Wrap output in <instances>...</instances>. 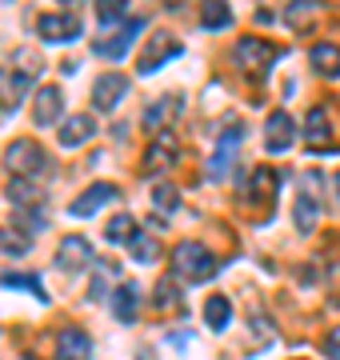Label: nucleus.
<instances>
[{
  "mask_svg": "<svg viewBox=\"0 0 340 360\" xmlns=\"http://www.w3.org/2000/svg\"><path fill=\"white\" fill-rule=\"evenodd\" d=\"M172 272L181 281H209L216 272V257L204 245H197V240H181L172 248Z\"/></svg>",
  "mask_w": 340,
  "mask_h": 360,
  "instance_id": "f257e3e1",
  "label": "nucleus"
},
{
  "mask_svg": "<svg viewBox=\"0 0 340 360\" xmlns=\"http://www.w3.org/2000/svg\"><path fill=\"white\" fill-rule=\"evenodd\" d=\"M184 52L181 37L176 32H169V28H152V37H148V44H144L140 60H136V72L140 77H148V72H157V68H164L169 60H176Z\"/></svg>",
  "mask_w": 340,
  "mask_h": 360,
  "instance_id": "f03ea898",
  "label": "nucleus"
},
{
  "mask_svg": "<svg viewBox=\"0 0 340 360\" xmlns=\"http://www.w3.org/2000/svg\"><path fill=\"white\" fill-rule=\"evenodd\" d=\"M140 28H144V20H120V25L105 28L100 37L92 40V52H96L100 60H120V56L132 49V40L140 37Z\"/></svg>",
  "mask_w": 340,
  "mask_h": 360,
  "instance_id": "7ed1b4c3",
  "label": "nucleus"
},
{
  "mask_svg": "<svg viewBox=\"0 0 340 360\" xmlns=\"http://www.w3.org/2000/svg\"><path fill=\"white\" fill-rule=\"evenodd\" d=\"M4 165H8V172L16 180H28V176H37V172H44L48 156H44V148L37 141H13L8 153H4Z\"/></svg>",
  "mask_w": 340,
  "mask_h": 360,
  "instance_id": "20e7f679",
  "label": "nucleus"
},
{
  "mask_svg": "<svg viewBox=\"0 0 340 360\" xmlns=\"http://www.w3.org/2000/svg\"><path fill=\"white\" fill-rule=\"evenodd\" d=\"M236 56H240V65L249 68L252 77L261 80V77H268V68L276 65V44L273 40H261V37H240L236 40Z\"/></svg>",
  "mask_w": 340,
  "mask_h": 360,
  "instance_id": "39448f33",
  "label": "nucleus"
},
{
  "mask_svg": "<svg viewBox=\"0 0 340 360\" xmlns=\"http://www.w3.org/2000/svg\"><path fill=\"white\" fill-rule=\"evenodd\" d=\"M316 184L320 176L316 172H304L301 176V193H296V205H292V220L301 232H313L316 220H320V196H316Z\"/></svg>",
  "mask_w": 340,
  "mask_h": 360,
  "instance_id": "423d86ee",
  "label": "nucleus"
},
{
  "mask_svg": "<svg viewBox=\"0 0 340 360\" xmlns=\"http://www.w3.org/2000/svg\"><path fill=\"white\" fill-rule=\"evenodd\" d=\"M304 144H308V153H332V148H340V141L332 136V116H328V108H308Z\"/></svg>",
  "mask_w": 340,
  "mask_h": 360,
  "instance_id": "0eeeda50",
  "label": "nucleus"
},
{
  "mask_svg": "<svg viewBox=\"0 0 340 360\" xmlns=\"http://www.w3.org/2000/svg\"><path fill=\"white\" fill-rule=\"evenodd\" d=\"M60 116H65V92L56 89V84L32 92V120H37L40 129H56V124H65Z\"/></svg>",
  "mask_w": 340,
  "mask_h": 360,
  "instance_id": "6e6552de",
  "label": "nucleus"
},
{
  "mask_svg": "<svg viewBox=\"0 0 340 360\" xmlns=\"http://www.w3.org/2000/svg\"><path fill=\"white\" fill-rule=\"evenodd\" d=\"M124 96H129V77H120V72H105V77H96V84H92V104L100 112L120 108Z\"/></svg>",
  "mask_w": 340,
  "mask_h": 360,
  "instance_id": "1a4fd4ad",
  "label": "nucleus"
},
{
  "mask_svg": "<svg viewBox=\"0 0 340 360\" xmlns=\"http://www.w3.org/2000/svg\"><path fill=\"white\" fill-rule=\"evenodd\" d=\"M240 141H244V129H240V124L233 120V124H228V129L216 136V153H212V160H209V172H212V176H224V172L233 168Z\"/></svg>",
  "mask_w": 340,
  "mask_h": 360,
  "instance_id": "9d476101",
  "label": "nucleus"
},
{
  "mask_svg": "<svg viewBox=\"0 0 340 360\" xmlns=\"http://www.w3.org/2000/svg\"><path fill=\"white\" fill-rule=\"evenodd\" d=\"M37 32L44 40H53V44H68V40L80 37V20L72 13H44L37 20Z\"/></svg>",
  "mask_w": 340,
  "mask_h": 360,
  "instance_id": "9b49d317",
  "label": "nucleus"
},
{
  "mask_svg": "<svg viewBox=\"0 0 340 360\" xmlns=\"http://www.w3.org/2000/svg\"><path fill=\"white\" fill-rule=\"evenodd\" d=\"M176 165V136L169 132H157L152 144H148V153H144V172H169Z\"/></svg>",
  "mask_w": 340,
  "mask_h": 360,
  "instance_id": "f8f14e48",
  "label": "nucleus"
},
{
  "mask_svg": "<svg viewBox=\"0 0 340 360\" xmlns=\"http://www.w3.org/2000/svg\"><path fill=\"white\" fill-rule=\"evenodd\" d=\"M56 264L65 272H80L92 264V245L89 236H65L60 240V248H56Z\"/></svg>",
  "mask_w": 340,
  "mask_h": 360,
  "instance_id": "ddd939ff",
  "label": "nucleus"
},
{
  "mask_svg": "<svg viewBox=\"0 0 340 360\" xmlns=\"http://www.w3.org/2000/svg\"><path fill=\"white\" fill-rule=\"evenodd\" d=\"M56 360H92V340L84 328H60L56 333Z\"/></svg>",
  "mask_w": 340,
  "mask_h": 360,
  "instance_id": "4468645a",
  "label": "nucleus"
},
{
  "mask_svg": "<svg viewBox=\"0 0 340 360\" xmlns=\"http://www.w3.org/2000/svg\"><path fill=\"white\" fill-rule=\"evenodd\" d=\"M292 141H296V124H292V116L273 112L268 116V124H264V148H268V153H285Z\"/></svg>",
  "mask_w": 340,
  "mask_h": 360,
  "instance_id": "2eb2a0df",
  "label": "nucleus"
},
{
  "mask_svg": "<svg viewBox=\"0 0 340 360\" xmlns=\"http://www.w3.org/2000/svg\"><path fill=\"white\" fill-rule=\"evenodd\" d=\"M120 196V188H112V184H92L89 193H80L72 205H68V212L72 217H92V212H100L105 205H112Z\"/></svg>",
  "mask_w": 340,
  "mask_h": 360,
  "instance_id": "dca6fc26",
  "label": "nucleus"
},
{
  "mask_svg": "<svg viewBox=\"0 0 340 360\" xmlns=\"http://www.w3.org/2000/svg\"><path fill=\"white\" fill-rule=\"evenodd\" d=\"M96 136V120H92L89 112H80V116H68L65 124L56 129V141L65 144V148H77V144L92 141Z\"/></svg>",
  "mask_w": 340,
  "mask_h": 360,
  "instance_id": "f3484780",
  "label": "nucleus"
},
{
  "mask_svg": "<svg viewBox=\"0 0 340 360\" xmlns=\"http://www.w3.org/2000/svg\"><path fill=\"white\" fill-rule=\"evenodd\" d=\"M112 312H117L120 324L136 321V312H140V288H136V281H120L117 284V292H112Z\"/></svg>",
  "mask_w": 340,
  "mask_h": 360,
  "instance_id": "a211bd4d",
  "label": "nucleus"
},
{
  "mask_svg": "<svg viewBox=\"0 0 340 360\" xmlns=\"http://www.w3.org/2000/svg\"><path fill=\"white\" fill-rule=\"evenodd\" d=\"M32 80L28 72H20V68H8V72H0V101H4V108H16V104L25 101V92L32 89Z\"/></svg>",
  "mask_w": 340,
  "mask_h": 360,
  "instance_id": "6ab92c4d",
  "label": "nucleus"
},
{
  "mask_svg": "<svg viewBox=\"0 0 340 360\" xmlns=\"http://www.w3.org/2000/svg\"><path fill=\"white\" fill-rule=\"evenodd\" d=\"M184 101L181 96H164L160 104H152L148 108V116H144V124H148V132L157 136V132H169V124H176V116H181Z\"/></svg>",
  "mask_w": 340,
  "mask_h": 360,
  "instance_id": "aec40b11",
  "label": "nucleus"
},
{
  "mask_svg": "<svg viewBox=\"0 0 340 360\" xmlns=\"http://www.w3.org/2000/svg\"><path fill=\"white\" fill-rule=\"evenodd\" d=\"M320 16V4L316 0H288L285 4V25L304 32V28H313V20Z\"/></svg>",
  "mask_w": 340,
  "mask_h": 360,
  "instance_id": "412c9836",
  "label": "nucleus"
},
{
  "mask_svg": "<svg viewBox=\"0 0 340 360\" xmlns=\"http://www.w3.org/2000/svg\"><path fill=\"white\" fill-rule=\"evenodd\" d=\"M204 321H209L212 333H224V328H228V321H233V304H228V296L224 292L209 296V304H204Z\"/></svg>",
  "mask_w": 340,
  "mask_h": 360,
  "instance_id": "4be33fe9",
  "label": "nucleus"
},
{
  "mask_svg": "<svg viewBox=\"0 0 340 360\" xmlns=\"http://www.w3.org/2000/svg\"><path fill=\"white\" fill-rule=\"evenodd\" d=\"M32 248V236L25 229H13V224H0V252L4 257H25Z\"/></svg>",
  "mask_w": 340,
  "mask_h": 360,
  "instance_id": "5701e85b",
  "label": "nucleus"
},
{
  "mask_svg": "<svg viewBox=\"0 0 340 360\" xmlns=\"http://www.w3.org/2000/svg\"><path fill=\"white\" fill-rule=\"evenodd\" d=\"M313 68L320 77H340V44H316L313 49Z\"/></svg>",
  "mask_w": 340,
  "mask_h": 360,
  "instance_id": "b1692460",
  "label": "nucleus"
},
{
  "mask_svg": "<svg viewBox=\"0 0 340 360\" xmlns=\"http://www.w3.org/2000/svg\"><path fill=\"white\" fill-rule=\"evenodd\" d=\"M200 25L212 28V32H216V28H228L233 25L228 4H224V0H204V4H200Z\"/></svg>",
  "mask_w": 340,
  "mask_h": 360,
  "instance_id": "393cba45",
  "label": "nucleus"
},
{
  "mask_svg": "<svg viewBox=\"0 0 340 360\" xmlns=\"http://www.w3.org/2000/svg\"><path fill=\"white\" fill-rule=\"evenodd\" d=\"M105 236L112 240V245H132V236H136V220L120 212V217H112V220H108Z\"/></svg>",
  "mask_w": 340,
  "mask_h": 360,
  "instance_id": "a878e982",
  "label": "nucleus"
},
{
  "mask_svg": "<svg viewBox=\"0 0 340 360\" xmlns=\"http://www.w3.org/2000/svg\"><path fill=\"white\" fill-rule=\"evenodd\" d=\"M129 13V0H96V20L105 28L120 25V16Z\"/></svg>",
  "mask_w": 340,
  "mask_h": 360,
  "instance_id": "bb28decb",
  "label": "nucleus"
},
{
  "mask_svg": "<svg viewBox=\"0 0 340 360\" xmlns=\"http://www.w3.org/2000/svg\"><path fill=\"white\" fill-rule=\"evenodd\" d=\"M132 260H136V264H152V260L160 257V248H157V240H152V236H140V232H136V236H132Z\"/></svg>",
  "mask_w": 340,
  "mask_h": 360,
  "instance_id": "cd10ccee",
  "label": "nucleus"
},
{
  "mask_svg": "<svg viewBox=\"0 0 340 360\" xmlns=\"http://www.w3.org/2000/svg\"><path fill=\"white\" fill-rule=\"evenodd\" d=\"M8 200H13V205H37L40 188L32 180H13V184H8Z\"/></svg>",
  "mask_w": 340,
  "mask_h": 360,
  "instance_id": "c85d7f7f",
  "label": "nucleus"
},
{
  "mask_svg": "<svg viewBox=\"0 0 340 360\" xmlns=\"http://www.w3.org/2000/svg\"><path fill=\"white\" fill-rule=\"evenodd\" d=\"M152 300H157V309H176V312H181L184 309V296L181 292H176V284H172V281H160V288H157V296H152Z\"/></svg>",
  "mask_w": 340,
  "mask_h": 360,
  "instance_id": "c756f323",
  "label": "nucleus"
},
{
  "mask_svg": "<svg viewBox=\"0 0 340 360\" xmlns=\"http://www.w3.org/2000/svg\"><path fill=\"white\" fill-rule=\"evenodd\" d=\"M273 184H276L273 168H256V176H252V196H256V200H268V196H273Z\"/></svg>",
  "mask_w": 340,
  "mask_h": 360,
  "instance_id": "7c9ffc66",
  "label": "nucleus"
},
{
  "mask_svg": "<svg viewBox=\"0 0 340 360\" xmlns=\"http://www.w3.org/2000/svg\"><path fill=\"white\" fill-rule=\"evenodd\" d=\"M152 205H157L160 212H172V208L181 205V193H176L172 184H157V188H152Z\"/></svg>",
  "mask_w": 340,
  "mask_h": 360,
  "instance_id": "2f4dec72",
  "label": "nucleus"
},
{
  "mask_svg": "<svg viewBox=\"0 0 340 360\" xmlns=\"http://www.w3.org/2000/svg\"><path fill=\"white\" fill-rule=\"evenodd\" d=\"M13 68H20V72H28V77H37L40 68H44V60H40V52H16V65Z\"/></svg>",
  "mask_w": 340,
  "mask_h": 360,
  "instance_id": "473e14b6",
  "label": "nucleus"
},
{
  "mask_svg": "<svg viewBox=\"0 0 340 360\" xmlns=\"http://www.w3.org/2000/svg\"><path fill=\"white\" fill-rule=\"evenodd\" d=\"M320 348H325L328 360H340V324H336V328H328V336H325V345H320Z\"/></svg>",
  "mask_w": 340,
  "mask_h": 360,
  "instance_id": "72a5a7b5",
  "label": "nucleus"
},
{
  "mask_svg": "<svg viewBox=\"0 0 340 360\" xmlns=\"http://www.w3.org/2000/svg\"><path fill=\"white\" fill-rule=\"evenodd\" d=\"M65 4H68V8H77V4H80V0H65Z\"/></svg>",
  "mask_w": 340,
  "mask_h": 360,
  "instance_id": "f704fd0d",
  "label": "nucleus"
},
{
  "mask_svg": "<svg viewBox=\"0 0 340 360\" xmlns=\"http://www.w3.org/2000/svg\"><path fill=\"white\" fill-rule=\"evenodd\" d=\"M336 196H340V172H336Z\"/></svg>",
  "mask_w": 340,
  "mask_h": 360,
  "instance_id": "c9c22d12",
  "label": "nucleus"
}]
</instances>
